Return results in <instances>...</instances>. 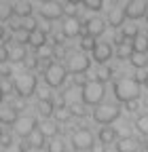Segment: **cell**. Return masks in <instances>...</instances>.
Masks as SVG:
<instances>
[{
  "instance_id": "7",
  "label": "cell",
  "mask_w": 148,
  "mask_h": 152,
  "mask_svg": "<svg viewBox=\"0 0 148 152\" xmlns=\"http://www.w3.org/2000/svg\"><path fill=\"white\" fill-rule=\"evenodd\" d=\"M13 129H15V133H17L19 137H26V140H28L32 133L38 129V121H36L34 116H28V114H26V116H19V118H17V123L13 125Z\"/></svg>"
},
{
  "instance_id": "29",
  "label": "cell",
  "mask_w": 148,
  "mask_h": 152,
  "mask_svg": "<svg viewBox=\"0 0 148 152\" xmlns=\"http://www.w3.org/2000/svg\"><path fill=\"white\" fill-rule=\"evenodd\" d=\"M95 76H97L95 80H100V83H106V80H112V76H114V70L110 68V66H106V64H104V66H102V68L97 70V74H95Z\"/></svg>"
},
{
  "instance_id": "15",
  "label": "cell",
  "mask_w": 148,
  "mask_h": 152,
  "mask_svg": "<svg viewBox=\"0 0 148 152\" xmlns=\"http://www.w3.org/2000/svg\"><path fill=\"white\" fill-rule=\"evenodd\" d=\"M17 110L13 106H4V108H0V125H7V127H13L17 123Z\"/></svg>"
},
{
  "instance_id": "1",
  "label": "cell",
  "mask_w": 148,
  "mask_h": 152,
  "mask_svg": "<svg viewBox=\"0 0 148 152\" xmlns=\"http://www.w3.org/2000/svg\"><path fill=\"white\" fill-rule=\"evenodd\" d=\"M112 93H114V97L116 102H131V99H138L140 97V83L136 78H131V76H123V78L114 80L112 85Z\"/></svg>"
},
{
  "instance_id": "36",
  "label": "cell",
  "mask_w": 148,
  "mask_h": 152,
  "mask_svg": "<svg viewBox=\"0 0 148 152\" xmlns=\"http://www.w3.org/2000/svg\"><path fill=\"white\" fill-rule=\"evenodd\" d=\"M21 26V30H26V32H34V30H38V23H36V19H32V17H28V19H23V23H19Z\"/></svg>"
},
{
  "instance_id": "45",
  "label": "cell",
  "mask_w": 148,
  "mask_h": 152,
  "mask_svg": "<svg viewBox=\"0 0 148 152\" xmlns=\"http://www.w3.org/2000/svg\"><path fill=\"white\" fill-rule=\"evenodd\" d=\"M4 38V26H0V40Z\"/></svg>"
},
{
  "instance_id": "41",
  "label": "cell",
  "mask_w": 148,
  "mask_h": 152,
  "mask_svg": "<svg viewBox=\"0 0 148 152\" xmlns=\"http://www.w3.org/2000/svg\"><path fill=\"white\" fill-rule=\"evenodd\" d=\"M89 152H108V150H106V146H104V144H100V142H97V144H93V146L89 148Z\"/></svg>"
},
{
  "instance_id": "31",
  "label": "cell",
  "mask_w": 148,
  "mask_h": 152,
  "mask_svg": "<svg viewBox=\"0 0 148 152\" xmlns=\"http://www.w3.org/2000/svg\"><path fill=\"white\" fill-rule=\"evenodd\" d=\"M13 15H15V13H13V4L0 2V23H2V21H9Z\"/></svg>"
},
{
  "instance_id": "33",
  "label": "cell",
  "mask_w": 148,
  "mask_h": 152,
  "mask_svg": "<svg viewBox=\"0 0 148 152\" xmlns=\"http://www.w3.org/2000/svg\"><path fill=\"white\" fill-rule=\"evenodd\" d=\"M136 129L142 133V135L148 137V114H142V116L136 118Z\"/></svg>"
},
{
  "instance_id": "48",
  "label": "cell",
  "mask_w": 148,
  "mask_h": 152,
  "mask_svg": "<svg viewBox=\"0 0 148 152\" xmlns=\"http://www.w3.org/2000/svg\"><path fill=\"white\" fill-rule=\"evenodd\" d=\"M146 26H148V13H146Z\"/></svg>"
},
{
  "instance_id": "46",
  "label": "cell",
  "mask_w": 148,
  "mask_h": 152,
  "mask_svg": "<svg viewBox=\"0 0 148 152\" xmlns=\"http://www.w3.org/2000/svg\"><path fill=\"white\" fill-rule=\"evenodd\" d=\"M4 135V131H2V125H0V137H2Z\"/></svg>"
},
{
  "instance_id": "27",
  "label": "cell",
  "mask_w": 148,
  "mask_h": 152,
  "mask_svg": "<svg viewBox=\"0 0 148 152\" xmlns=\"http://www.w3.org/2000/svg\"><path fill=\"white\" fill-rule=\"evenodd\" d=\"M138 34H140V28L136 26V21H133V23H125V26L121 28V36L125 38V40H129V42H131Z\"/></svg>"
},
{
  "instance_id": "42",
  "label": "cell",
  "mask_w": 148,
  "mask_h": 152,
  "mask_svg": "<svg viewBox=\"0 0 148 152\" xmlns=\"http://www.w3.org/2000/svg\"><path fill=\"white\" fill-rule=\"evenodd\" d=\"M0 144H2L4 148H7V146H11V144H13V135H7V133H4V135L0 137Z\"/></svg>"
},
{
  "instance_id": "35",
  "label": "cell",
  "mask_w": 148,
  "mask_h": 152,
  "mask_svg": "<svg viewBox=\"0 0 148 152\" xmlns=\"http://www.w3.org/2000/svg\"><path fill=\"white\" fill-rule=\"evenodd\" d=\"M13 38H15V45H23V47L30 45V32H26V30H17Z\"/></svg>"
},
{
  "instance_id": "8",
  "label": "cell",
  "mask_w": 148,
  "mask_h": 152,
  "mask_svg": "<svg viewBox=\"0 0 148 152\" xmlns=\"http://www.w3.org/2000/svg\"><path fill=\"white\" fill-rule=\"evenodd\" d=\"M72 148L74 150H89L91 146H93V133H91L89 129H78L72 133V140H70Z\"/></svg>"
},
{
  "instance_id": "39",
  "label": "cell",
  "mask_w": 148,
  "mask_h": 152,
  "mask_svg": "<svg viewBox=\"0 0 148 152\" xmlns=\"http://www.w3.org/2000/svg\"><path fill=\"white\" fill-rule=\"evenodd\" d=\"M2 152H26V148L19 146V144H11V146H7V148H2Z\"/></svg>"
},
{
  "instance_id": "43",
  "label": "cell",
  "mask_w": 148,
  "mask_h": 152,
  "mask_svg": "<svg viewBox=\"0 0 148 152\" xmlns=\"http://www.w3.org/2000/svg\"><path fill=\"white\" fill-rule=\"evenodd\" d=\"M70 7H76V4H83V0H66Z\"/></svg>"
},
{
  "instance_id": "17",
  "label": "cell",
  "mask_w": 148,
  "mask_h": 152,
  "mask_svg": "<svg viewBox=\"0 0 148 152\" xmlns=\"http://www.w3.org/2000/svg\"><path fill=\"white\" fill-rule=\"evenodd\" d=\"M116 137H119V133H116V129L114 127H102L100 129V133H97V140H100V144H114L116 142Z\"/></svg>"
},
{
  "instance_id": "22",
  "label": "cell",
  "mask_w": 148,
  "mask_h": 152,
  "mask_svg": "<svg viewBox=\"0 0 148 152\" xmlns=\"http://www.w3.org/2000/svg\"><path fill=\"white\" fill-rule=\"evenodd\" d=\"M114 55L119 57V59H123V61H129V57L133 55V47H131V42H129V40H123V42H119V45H116V51H114Z\"/></svg>"
},
{
  "instance_id": "40",
  "label": "cell",
  "mask_w": 148,
  "mask_h": 152,
  "mask_svg": "<svg viewBox=\"0 0 148 152\" xmlns=\"http://www.w3.org/2000/svg\"><path fill=\"white\" fill-rule=\"evenodd\" d=\"M136 80H138L140 85H144V87L148 89V70H146L144 74H138V76H136Z\"/></svg>"
},
{
  "instance_id": "44",
  "label": "cell",
  "mask_w": 148,
  "mask_h": 152,
  "mask_svg": "<svg viewBox=\"0 0 148 152\" xmlns=\"http://www.w3.org/2000/svg\"><path fill=\"white\" fill-rule=\"evenodd\" d=\"M4 102V89H2V85H0V104Z\"/></svg>"
},
{
  "instance_id": "2",
  "label": "cell",
  "mask_w": 148,
  "mask_h": 152,
  "mask_svg": "<svg viewBox=\"0 0 148 152\" xmlns=\"http://www.w3.org/2000/svg\"><path fill=\"white\" fill-rule=\"evenodd\" d=\"M104 95H106V87L100 80H87L81 87V99L85 106H100L104 102Z\"/></svg>"
},
{
  "instance_id": "12",
  "label": "cell",
  "mask_w": 148,
  "mask_h": 152,
  "mask_svg": "<svg viewBox=\"0 0 148 152\" xmlns=\"http://www.w3.org/2000/svg\"><path fill=\"white\" fill-rule=\"evenodd\" d=\"M110 57H112V45L110 42H97L95 49L91 51V59H93L95 64H100V66L108 64Z\"/></svg>"
},
{
  "instance_id": "3",
  "label": "cell",
  "mask_w": 148,
  "mask_h": 152,
  "mask_svg": "<svg viewBox=\"0 0 148 152\" xmlns=\"http://www.w3.org/2000/svg\"><path fill=\"white\" fill-rule=\"evenodd\" d=\"M36 87H38V80H36V76L32 72H21V74H17L15 80H13V91L23 99L36 93Z\"/></svg>"
},
{
  "instance_id": "19",
  "label": "cell",
  "mask_w": 148,
  "mask_h": 152,
  "mask_svg": "<svg viewBox=\"0 0 148 152\" xmlns=\"http://www.w3.org/2000/svg\"><path fill=\"white\" fill-rule=\"evenodd\" d=\"M28 59V51L23 45H15L13 49H9V61H15V64H21Z\"/></svg>"
},
{
  "instance_id": "28",
  "label": "cell",
  "mask_w": 148,
  "mask_h": 152,
  "mask_svg": "<svg viewBox=\"0 0 148 152\" xmlns=\"http://www.w3.org/2000/svg\"><path fill=\"white\" fill-rule=\"evenodd\" d=\"M40 131H42V135L45 137H57V133H59V127H57V123H51V121H47L42 127H38Z\"/></svg>"
},
{
  "instance_id": "25",
  "label": "cell",
  "mask_w": 148,
  "mask_h": 152,
  "mask_svg": "<svg viewBox=\"0 0 148 152\" xmlns=\"http://www.w3.org/2000/svg\"><path fill=\"white\" fill-rule=\"evenodd\" d=\"M131 47H133V53H148V36L140 32L131 40Z\"/></svg>"
},
{
  "instance_id": "26",
  "label": "cell",
  "mask_w": 148,
  "mask_h": 152,
  "mask_svg": "<svg viewBox=\"0 0 148 152\" xmlns=\"http://www.w3.org/2000/svg\"><path fill=\"white\" fill-rule=\"evenodd\" d=\"M129 64H131L136 70H146L148 68V57H146V53H133L129 57Z\"/></svg>"
},
{
  "instance_id": "10",
  "label": "cell",
  "mask_w": 148,
  "mask_h": 152,
  "mask_svg": "<svg viewBox=\"0 0 148 152\" xmlns=\"http://www.w3.org/2000/svg\"><path fill=\"white\" fill-rule=\"evenodd\" d=\"M64 13H66V9H64L62 2H57V0L45 2V4L40 7V17L47 19V21H57V19L64 17Z\"/></svg>"
},
{
  "instance_id": "14",
  "label": "cell",
  "mask_w": 148,
  "mask_h": 152,
  "mask_svg": "<svg viewBox=\"0 0 148 152\" xmlns=\"http://www.w3.org/2000/svg\"><path fill=\"white\" fill-rule=\"evenodd\" d=\"M125 21H127V15H125V9H112L108 13V19H106V23L110 26V28H123L125 26Z\"/></svg>"
},
{
  "instance_id": "18",
  "label": "cell",
  "mask_w": 148,
  "mask_h": 152,
  "mask_svg": "<svg viewBox=\"0 0 148 152\" xmlns=\"http://www.w3.org/2000/svg\"><path fill=\"white\" fill-rule=\"evenodd\" d=\"M47 45V30H34L32 34H30V47H34L36 51L38 49H42Z\"/></svg>"
},
{
  "instance_id": "32",
  "label": "cell",
  "mask_w": 148,
  "mask_h": 152,
  "mask_svg": "<svg viewBox=\"0 0 148 152\" xmlns=\"http://www.w3.org/2000/svg\"><path fill=\"white\" fill-rule=\"evenodd\" d=\"M47 152H66V142L53 137V140L47 144Z\"/></svg>"
},
{
  "instance_id": "38",
  "label": "cell",
  "mask_w": 148,
  "mask_h": 152,
  "mask_svg": "<svg viewBox=\"0 0 148 152\" xmlns=\"http://www.w3.org/2000/svg\"><path fill=\"white\" fill-rule=\"evenodd\" d=\"M125 110H127V112H138V110H140V104H138V99H131V102H127V104H125Z\"/></svg>"
},
{
  "instance_id": "13",
  "label": "cell",
  "mask_w": 148,
  "mask_h": 152,
  "mask_svg": "<svg viewBox=\"0 0 148 152\" xmlns=\"http://www.w3.org/2000/svg\"><path fill=\"white\" fill-rule=\"evenodd\" d=\"M62 34L64 38H76L83 34V23L78 21V17H68L62 23Z\"/></svg>"
},
{
  "instance_id": "20",
  "label": "cell",
  "mask_w": 148,
  "mask_h": 152,
  "mask_svg": "<svg viewBox=\"0 0 148 152\" xmlns=\"http://www.w3.org/2000/svg\"><path fill=\"white\" fill-rule=\"evenodd\" d=\"M36 108H38V112L42 114L45 118L53 116V112H55V104H53V99L49 97V95H47V97H40V99H38V106H36Z\"/></svg>"
},
{
  "instance_id": "30",
  "label": "cell",
  "mask_w": 148,
  "mask_h": 152,
  "mask_svg": "<svg viewBox=\"0 0 148 152\" xmlns=\"http://www.w3.org/2000/svg\"><path fill=\"white\" fill-rule=\"evenodd\" d=\"M95 38H91V36H87V34H83L81 36V42H78V47H81V51L85 53V51H93L95 49Z\"/></svg>"
},
{
  "instance_id": "11",
  "label": "cell",
  "mask_w": 148,
  "mask_h": 152,
  "mask_svg": "<svg viewBox=\"0 0 148 152\" xmlns=\"http://www.w3.org/2000/svg\"><path fill=\"white\" fill-rule=\"evenodd\" d=\"M104 32H106V21H104V19H100V17L87 19L85 26H83V34H87V36H91V38H100Z\"/></svg>"
},
{
  "instance_id": "21",
  "label": "cell",
  "mask_w": 148,
  "mask_h": 152,
  "mask_svg": "<svg viewBox=\"0 0 148 152\" xmlns=\"http://www.w3.org/2000/svg\"><path fill=\"white\" fill-rule=\"evenodd\" d=\"M116 152H136L138 150V140L133 137H121L116 140Z\"/></svg>"
},
{
  "instance_id": "24",
  "label": "cell",
  "mask_w": 148,
  "mask_h": 152,
  "mask_svg": "<svg viewBox=\"0 0 148 152\" xmlns=\"http://www.w3.org/2000/svg\"><path fill=\"white\" fill-rule=\"evenodd\" d=\"M53 116H55V121H57V123H68V121L72 118V110H70V106H66V104L62 102L57 108H55Z\"/></svg>"
},
{
  "instance_id": "37",
  "label": "cell",
  "mask_w": 148,
  "mask_h": 152,
  "mask_svg": "<svg viewBox=\"0 0 148 152\" xmlns=\"http://www.w3.org/2000/svg\"><path fill=\"white\" fill-rule=\"evenodd\" d=\"M7 61H9V47L0 45V64H7Z\"/></svg>"
},
{
  "instance_id": "9",
  "label": "cell",
  "mask_w": 148,
  "mask_h": 152,
  "mask_svg": "<svg viewBox=\"0 0 148 152\" xmlns=\"http://www.w3.org/2000/svg\"><path fill=\"white\" fill-rule=\"evenodd\" d=\"M123 9H125L127 19L138 21V19L146 17V13H148V2H146V0H129V2H127Z\"/></svg>"
},
{
  "instance_id": "4",
  "label": "cell",
  "mask_w": 148,
  "mask_h": 152,
  "mask_svg": "<svg viewBox=\"0 0 148 152\" xmlns=\"http://www.w3.org/2000/svg\"><path fill=\"white\" fill-rule=\"evenodd\" d=\"M42 76H45L47 87L57 89V87H62V85L66 83V78H68V70H66V66H62V64H57V61H51V64L45 68Z\"/></svg>"
},
{
  "instance_id": "5",
  "label": "cell",
  "mask_w": 148,
  "mask_h": 152,
  "mask_svg": "<svg viewBox=\"0 0 148 152\" xmlns=\"http://www.w3.org/2000/svg\"><path fill=\"white\" fill-rule=\"evenodd\" d=\"M121 116V106L119 104H100L93 110V121L97 125H112Z\"/></svg>"
},
{
  "instance_id": "49",
  "label": "cell",
  "mask_w": 148,
  "mask_h": 152,
  "mask_svg": "<svg viewBox=\"0 0 148 152\" xmlns=\"http://www.w3.org/2000/svg\"><path fill=\"white\" fill-rule=\"evenodd\" d=\"M146 152H148V142H146Z\"/></svg>"
},
{
  "instance_id": "34",
  "label": "cell",
  "mask_w": 148,
  "mask_h": 152,
  "mask_svg": "<svg viewBox=\"0 0 148 152\" xmlns=\"http://www.w3.org/2000/svg\"><path fill=\"white\" fill-rule=\"evenodd\" d=\"M83 7H85L87 11L97 13V11H102V9H104V0H83Z\"/></svg>"
},
{
  "instance_id": "6",
  "label": "cell",
  "mask_w": 148,
  "mask_h": 152,
  "mask_svg": "<svg viewBox=\"0 0 148 152\" xmlns=\"http://www.w3.org/2000/svg\"><path fill=\"white\" fill-rule=\"evenodd\" d=\"M89 68H91V59H89L85 53H74V55L68 57V68H66L68 72L81 76V74H85Z\"/></svg>"
},
{
  "instance_id": "16",
  "label": "cell",
  "mask_w": 148,
  "mask_h": 152,
  "mask_svg": "<svg viewBox=\"0 0 148 152\" xmlns=\"http://www.w3.org/2000/svg\"><path fill=\"white\" fill-rule=\"evenodd\" d=\"M32 11H34V7H32L30 0H17V2L13 4V13H15L17 17H21V19L32 17Z\"/></svg>"
},
{
  "instance_id": "47",
  "label": "cell",
  "mask_w": 148,
  "mask_h": 152,
  "mask_svg": "<svg viewBox=\"0 0 148 152\" xmlns=\"http://www.w3.org/2000/svg\"><path fill=\"white\" fill-rule=\"evenodd\" d=\"M40 2H42V4H45V2H51V0H40Z\"/></svg>"
},
{
  "instance_id": "23",
  "label": "cell",
  "mask_w": 148,
  "mask_h": 152,
  "mask_svg": "<svg viewBox=\"0 0 148 152\" xmlns=\"http://www.w3.org/2000/svg\"><path fill=\"white\" fill-rule=\"evenodd\" d=\"M45 144H47V137L42 135V131L40 129H36L32 135L28 137V148H34V150H40V148H45Z\"/></svg>"
}]
</instances>
